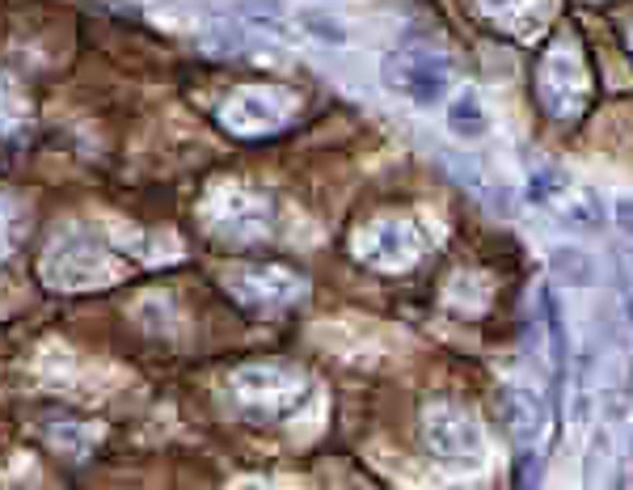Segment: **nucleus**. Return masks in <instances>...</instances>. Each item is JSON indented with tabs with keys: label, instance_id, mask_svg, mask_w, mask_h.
I'll use <instances>...</instances> for the list:
<instances>
[{
	"label": "nucleus",
	"instance_id": "f257e3e1",
	"mask_svg": "<svg viewBox=\"0 0 633 490\" xmlns=\"http://www.w3.org/2000/svg\"><path fill=\"white\" fill-rule=\"evenodd\" d=\"M384 85L414 106H435L452 85V60L447 51L431 47V38H406L384 60Z\"/></svg>",
	"mask_w": 633,
	"mask_h": 490
},
{
	"label": "nucleus",
	"instance_id": "f03ea898",
	"mask_svg": "<svg viewBox=\"0 0 633 490\" xmlns=\"http://www.w3.org/2000/svg\"><path fill=\"white\" fill-rule=\"evenodd\" d=\"M587 98H592V76H587V60L578 51L574 38H558L545 60H540V101L553 119H578L587 110Z\"/></svg>",
	"mask_w": 633,
	"mask_h": 490
},
{
	"label": "nucleus",
	"instance_id": "7ed1b4c3",
	"mask_svg": "<svg viewBox=\"0 0 633 490\" xmlns=\"http://www.w3.org/2000/svg\"><path fill=\"white\" fill-rule=\"evenodd\" d=\"M355 246H359V259L380 266V271H406L422 259L427 232H422V225H414L410 216H380L359 232Z\"/></svg>",
	"mask_w": 633,
	"mask_h": 490
},
{
	"label": "nucleus",
	"instance_id": "20e7f679",
	"mask_svg": "<svg viewBox=\"0 0 633 490\" xmlns=\"http://www.w3.org/2000/svg\"><path fill=\"white\" fill-rule=\"evenodd\" d=\"M422 431H427V449L447 465H481L486 457L481 427L461 406H431Z\"/></svg>",
	"mask_w": 633,
	"mask_h": 490
},
{
	"label": "nucleus",
	"instance_id": "39448f33",
	"mask_svg": "<svg viewBox=\"0 0 633 490\" xmlns=\"http://www.w3.org/2000/svg\"><path fill=\"white\" fill-rule=\"evenodd\" d=\"M232 385L250 402L258 419H291V410H300V402L309 397L304 377H291L279 368H246V372H237Z\"/></svg>",
	"mask_w": 633,
	"mask_h": 490
},
{
	"label": "nucleus",
	"instance_id": "423d86ee",
	"mask_svg": "<svg viewBox=\"0 0 633 490\" xmlns=\"http://www.w3.org/2000/svg\"><path fill=\"white\" fill-rule=\"evenodd\" d=\"M296 101L279 94V89H262V85H250L241 94L224 101V128L241 131V135H262V131H275L287 123Z\"/></svg>",
	"mask_w": 633,
	"mask_h": 490
},
{
	"label": "nucleus",
	"instance_id": "0eeeda50",
	"mask_svg": "<svg viewBox=\"0 0 633 490\" xmlns=\"http://www.w3.org/2000/svg\"><path fill=\"white\" fill-rule=\"evenodd\" d=\"M528 199H533L537 207L558 212L562 225H574V229H596V207H592V199L578 195L570 182L553 178V174H533V178H528Z\"/></svg>",
	"mask_w": 633,
	"mask_h": 490
},
{
	"label": "nucleus",
	"instance_id": "6e6552de",
	"mask_svg": "<svg viewBox=\"0 0 633 490\" xmlns=\"http://www.w3.org/2000/svg\"><path fill=\"white\" fill-rule=\"evenodd\" d=\"M224 279L232 284V292L253 300V304H279V300L300 296V279L279 271V266H262V271L258 266H241V271H228Z\"/></svg>",
	"mask_w": 633,
	"mask_h": 490
},
{
	"label": "nucleus",
	"instance_id": "1a4fd4ad",
	"mask_svg": "<svg viewBox=\"0 0 633 490\" xmlns=\"http://www.w3.org/2000/svg\"><path fill=\"white\" fill-rule=\"evenodd\" d=\"M503 419H506V431L519 449H537L540 431H545V406L533 390L524 385H506L503 390Z\"/></svg>",
	"mask_w": 633,
	"mask_h": 490
},
{
	"label": "nucleus",
	"instance_id": "9d476101",
	"mask_svg": "<svg viewBox=\"0 0 633 490\" xmlns=\"http://www.w3.org/2000/svg\"><path fill=\"white\" fill-rule=\"evenodd\" d=\"M477 9H481L494 26L519 34V38H533V34H540V26H545L553 0H477Z\"/></svg>",
	"mask_w": 633,
	"mask_h": 490
},
{
	"label": "nucleus",
	"instance_id": "9b49d317",
	"mask_svg": "<svg viewBox=\"0 0 633 490\" xmlns=\"http://www.w3.org/2000/svg\"><path fill=\"white\" fill-rule=\"evenodd\" d=\"M540 313H545V338H549V368H553V385H562L570 372V334L566 318H562V304L553 288H540Z\"/></svg>",
	"mask_w": 633,
	"mask_h": 490
},
{
	"label": "nucleus",
	"instance_id": "f8f14e48",
	"mask_svg": "<svg viewBox=\"0 0 633 490\" xmlns=\"http://www.w3.org/2000/svg\"><path fill=\"white\" fill-rule=\"evenodd\" d=\"M447 131L461 135V140H477V135L490 131V119H486V110L477 106V98L465 94V98L452 101V110H447Z\"/></svg>",
	"mask_w": 633,
	"mask_h": 490
},
{
	"label": "nucleus",
	"instance_id": "ddd939ff",
	"mask_svg": "<svg viewBox=\"0 0 633 490\" xmlns=\"http://www.w3.org/2000/svg\"><path fill=\"white\" fill-rule=\"evenodd\" d=\"M553 271L566 275L574 288H587L592 284V262H587V254H578V250H553Z\"/></svg>",
	"mask_w": 633,
	"mask_h": 490
},
{
	"label": "nucleus",
	"instance_id": "4468645a",
	"mask_svg": "<svg viewBox=\"0 0 633 490\" xmlns=\"http://www.w3.org/2000/svg\"><path fill=\"white\" fill-rule=\"evenodd\" d=\"M617 225L625 232H633V199H621V203H617Z\"/></svg>",
	"mask_w": 633,
	"mask_h": 490
},
{
	"label": "nucleus",
	"instance_id": "2eb2a0df",
	"mask_svg": "<svg viewBox=\"0 0 633 490\" xmlns=\"http://www.w3.org/2000/svg\"><path fill=\"white\" fill-rule=\"evenodd\" d=\"M625 313H630V322H633V288L625 292Z\"/></svg>",
	"mask_w": 633,
	"mask_h": 490
},
{
	"label": "nucleus",
	"instance_id": "dca6fc26",
	"mask_svg": "<svg viewBox=\"0 0 633 490\" xmlns=\"http://www.w3.org/2000/svg\"><path fill=\"white\" fill-rule=\"evenodd\" d=\"M630 482H633V435H630Z\"/></svg>",
	"mask_w": 633,
	"mask_h": 490
},
{
	"label": "nucleus",
	"instance_id": "f3484780",
	"mask_svg": "<svg viewBox=\"0 0 633 490\" xmlns=\"http://www.w3.org/2000/svg\"><path fill=\"white\" fill-rule=\"evenodd\" d=\"M630 43H633V34H630Z\"/></svg>",
	"mask_w": 633,
	"mask_h": 490
}]
</instances>
